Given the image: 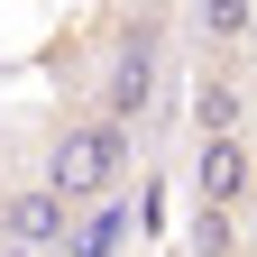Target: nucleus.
<instances>
[{
	"instance_id": "nucleus-1",
	"label": "nucleus",
	"mask_w": 257,
	"mask_h": 257,
	"mask_svg": "<svg viewBox=\"0 0 257 257\" xmlns=\"http://www.w3.org/2000/svg\"><path fill=\"white\" fill-rule=\"evenodd\" d=\"M156 92H166V0H128L119 37H110V64H101V119H147Z\"/></svg>"
},
{
	"instance_id": "nucleus-2",
	"label": "nucleus",
	"mask_w": 257,
	"mask_h": 257,
	"mask_svg": "<svg viewBox=\"0 0 257 257\" xmlns=\"http://www.w3.org/2000/svg\"><path fill=\"white\" fill-rule=\"evenodd\" d=\"M128 175V128L119 119H64V138L46 156V193H64V211H92V202H110Z\"/></svg>"
},
{
	"instance_id": "nucleus-3",
	"label": "nucleus",
	"mask_w": 257,
	"mask_h": 257,
	"mask_svg": "<svg viewBox=\"0 0 257 257\" xmlns=\"http://www.w3.org/2000/svg\"><path fill=\"white\" fill-rule=\"evenodd\" d=\"M193 202L248 211L257 202V147L248 138H202V156H193Z\"/></svg>"
},
{
	"instance_id": "nucleus-4",
	"label": "nucleus",
	"mask_w": 257,
	"mask_h": 257,
	"mask_svg": "<svg viewBox=\"0 0 257 257\" xmlns=\"http://www.w3.org/2000/svg\"><path fill=\"white\" fill-rule=\"evenodd\" d=\"M230 64L239 55H202V74H193V128L202 138H239V119H248V83Z\"/></svg>"
},
{
	"instance_id": "nucleus-5",
	"label": "nucleus",
	"mask_w": 257,
	"mask_h": 257,
	"mask_svg": "<svg viewBox=\"0 0 257 257\" xmlns=\"http://www.w3.org/2000/svg\"><path fill=\"white\" fill-rule=\"evenodd\" d=\"M0 230H10V248H64L74 239V211H64V193H46V184H28V193H10L0 202Z\"/></svg>"
},
{
	"instance_id": "nucleus-6",
	"label": "nucleus",
	"mask_w": 257,
	"mask_h": 257,
	"mask_svg": "<svg viewBox=\"0 0 257 257\" xmlns=\"http://www.w3.org/2000/svg\"><path fill=\"white\" fill-rule=\"evenodd\" d=\"M257 28V0H193V46L202 55H239Z\"/></svg>"
},
{
	"instance_id": "nucleus-7",
	"label": "nucleus",
	"mask_w": 257,
	"mask_h": 257,
	"mask_svg": "<svg viewBox=\"0 0 257 257\" xmlns=\"http://www.w3.org/2000/svg\"><path fill=\"white\" fill-rule=\"evenodd\" d=\"M128 230H138V220H128V202L110 193V202H92V211H83V230L64 239V248H74V257H119V248H128Z\"/></svg>"
},
{
	"instance_id": "nucleus-8",
	"label": "nucleus",
	"mask_w": 257,
	"mask_h": 257,
	"mask_svg": "<svg viewBox=\"0 0 257 257\" xmlns=\"http://www.w3.org/2000/svg\"><path fill=\"white\" fill-rule=\"evenodd\" d=\"M239 211H211V202H193V257H239V230H230Z\"/></svg>"
}]
</instances>
